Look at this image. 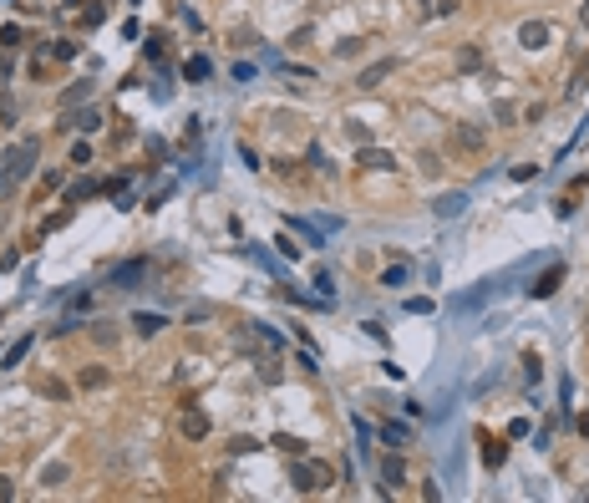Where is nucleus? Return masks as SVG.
Returning a JSON list of instances; mask_svg holds the SVG:
<instances>
[{"label": "nucleus", "mask_w": 589, "mask_h": 503, "mask_svg": "<svg viewBox=\"0 0 589 503\" xmlns=\"http://www.w3.org/2000/svg\"><path fill=\"white\" fill-rule=\"evenodd\" d=\"M488 290H493V285H478V290H467L463 300H457V311H478V305L488 300Z\"/></svg>", "instance_id": "412c9836"}, {"label": "nucleus", "mask_w": 589, "mask_h": 503, "mask_svg": "<svg viewBox=\"0 0 589 503\" xmlns=\"http://www.w3.org/2000/svg\"><path fill=\"white\" fill-rule=\"evenodd\" d=\"M188 320H193V326H199V320H208V305H203V300H193V305H188Z\"/></svg>", "instance_id": "4c0bfd02"}, {"label": "nucleus", "mask_w": 589, "mask_h": 503, "mask_svg": "<svg viewBox=\"0 0 589 503\" xmlns=\"http://www.w3.org/2000/svg\"><path fill=\"white\" fill-rule=\"evenodd\" d=\"M548 36H554V25H548V21H523L518 25V46L523 51H544Z\"/></svg>", "instance_id": "20e7f679"}, {"label": "nucleus", "mask_w": 589, "mask_h": 503, "mask_svg": "<svg viewBox=\"0 0 589 503\" xmlns=\"http://www.w3.org/2000/svg\"><path fill=\"white\" fill-rule=\"evenodd\" d=\"M82 386H107V366H87L82 371Z\"/></svg>", "instance_id": "bb28decb"}, {"label": "nucleus", "mask_w": 589, "mask_h": 503, "mask_svg": "<svg viewBox=\"0 0 589 503\" xmlns=\"http://www.w3.org/2000/svg\"><path fill=\"white\" fill-rule=\"evenodd\" d=\"M142 275H148V260H127V265H117V269H112V285L137 290V285H142Z\"/></svg>", "instance_id": "0eeeda50"}, {"label": "nucleus", "mask_w": 589, "mask_h": 503, "mask_svg": "<svg viewBox=\"0 0 589 503\" xmlns=\"http://www.w3.org/2000/svg\"><path fill=\"white\" fill-rule=\"evenodd\" d=\"M478 67H482V51H478V46H463V51H457V71H463V76L478 71Z\"/></svg>", "instance_id": "2eb2a0df"}, {"label": "nucleus", "mask_w": 589, "mask_h": 503, "mask_svg": "<svg viewBox=\"0 0 589 503\" xmlns=\"http://www.w3.org/2000/svg\"><path fill=\"white\" fill-rule=\"evenodd\" d=\"M381 478H386V488H397V483H407V462H401L397 453H391V458H381Z\"/></svg>", "instance_id": "f8f14e48"}, {"label": "nucleus", "mask_w": 589, "mask_h": 503, "mask_svg": "<svg viewBox=\"0 0 589 503\" xmlns=\"http://www.w3.org/2000/svg\"><path fill=\"white\" fill-rule=\"evenodd\" d=\"M381 437H386L391 447H407V437H412V432L401 427V422H381Z\"/></svg>", "instance_id": "6ab92c4d"}, {"label": "nucleus", "mask_w": 589, "mask_h": 503, "mask_svg": "<svg viewBox=\"0 0 589 503\" xmlns=\"http://www.w3.org/2000/svg\"><path fill=\"white\" fill-rule=\"evenodd\" d=\"M133 326H137V335H158V331H163V315L142 311V315H133Z\"/></svg>", "instance_id": "dca6fc26"}, {"label": "nucleus", "mask_w": 589, "mask_h": 503, "mask_svg": "<svg viewBox=\"0 0 589 503\" xmlns=\"http://www.w3.org/2000/svg\"><path fill=\"white\" fill-rule=\"evenodd\" d=\"M356 158H361V168H381V173H391V168H397V158H391L386 148H361Z\"/></svg>", "instance_id": "9d476101"}, {"label": "nucleus", "mask_w": 589, "mask_h": 503, "mask_svg": "<svg viewBox=\"0 0 589 503\" xmlns=\"http://www.w3.org/2000/svg\"><path fill=\"white\" fill-rule=\"evenodd\" d=\"M269 443H274V447H280V453H295V458H300V453H305V443H300V437H290V432H274V437H269Z\"/></svg>", "instance_id": "aec40b11"}, {"label": "nucleus", "mask_w": 589, "mask_h": 503, "mask_svg": "<svg viewBox=\"0 0 589 503\" xmlns=\"http://www.w3.org/2000/svg\"><path fill=\"white\" fill-rule=\"evenodd\" d=\"M25 41V31H21V25H5V31H0V46H5V51H16Z\"/></svg>", "instance_id": "a878e982"}, {"label": "nucleus", "mask_w": 589, "mask_h": 503, "mask_svg": "<svg viewBox=\"0 0 589 503\" xmlns=\"http://www.w3.org/2000/svg\"><path fill=\"white\" fill-rule=\"evenodd\" d=\"M579 25H584V31H589V0H584V5H579Z\"/></svg>", "instance_id": "58836bf2"}, {"label": "nucleus", "mask_w": 589, "mask_h": 503, "mask_svg": "<svg viewBox=\"0 0 589 503\" xmlns=\"http://www.w3.org/2000/svg\"><path fill=\"white\" fill-rule=\"evenodd\" d=\"M366 51V36H346V41L335 46V56H361Z\"/></svg>", "instance_id": "5701e85b"}, {"label": "nucleus", "mask_w": 589, "mask_h": 503, "mask_svg": "<svg viewBox=\"0 0 589 503\" xmlns=\"http://www.w3.org/2000/svg\"><path fill=\"white\" fill-rule=\"evenodd\" d=\"M397 67H401V61H397V56H381V61H371V67H361V76H356V87H361V92H371V87H376V82H386V76H391V71H397Z\"/></svg>", "instance_id": "39448f33"}, {"label": "nucleus", "mask_w": 589, "mask_h": 503, "mask_svg": "<svg viewBox=\"0 0 589 503\" xmlns=\"http://www.w3.org/2000/svg\"><path fill=\"white\" fill-rule=\"evenodd\" d=\"M478 443H482V462H488V468H503V458H508V443H498L493 432H482Z\"/></svg>", "instance_id": "6e6552de"}, {"label": "nucleus", "mask_w": 589, "mask_h": 503, "mask_svg": "<svg viewBox=\"0 0 589 503\" xmlns=\"http://www.w3.org/2000/svg\"><path fill=\"white\" fill-rule=\"evenodd\" d=\"M91 335H97V346H112L117 341V326H91Z\"/></svg>", "instance_id": "c756f323"}, {"label": "nucleus", "mask_w": 589, "mask_h": 503, "mask_svg": "<svg viewBox=\"0 0 589 503\" xmlns=\"http://www.w3.org/2000/svg\"><path fill=\"white\" fill-rule=\"evenodd\" d=\"M46 396H56V402H67L71 392H67V381H46Z\"/></svg>", "instance_id": "f704fd0d"}, {"label": "nucleus", "mask_w": 589, "mask_h": 503, "mask_svg": "<svg viewBox=\"0 0 589 503\" xmlns=\"http://www.w3.org/2000/svg\"><path fill=\"white\" fill-rule=\"evenodd\" d=\"M234 82H254V67H249V61H234Z\"/></svg>", "instance_id": "72a5a7b5"}, {"label": "nucleus", "mask_w": 589, "mask_h": 503, "mask_svg": "<svg viewBox=\"0 0 589 503\" xmlns=\"http://www.w3.org/2000/svg\"><path fill=\"white\" fill-rule=\"evenodd\" d=\"M97 193H102V183H97V178H82V183L71 188V199L82 203V199H97Z\"/></svg>", "instance_id": "b1692460"}, {"label": "nucleus", "mask_w": 589, "mask_h": 503, "mask_svg": "<svg viewBox=\"0 0 589 503\" xmlns=\"http://www.w3.org/2000/svg\"><path fill=\"white\" fill-rule=\"evenodd\" d=\"M36 158H41V137H25L21 148H5V153H0V199H10V188H16L21 178L36 168Z\"/></svg>", "instance_id": "f257e3e1"}, {"label": "nucleus", "mask_w": 589, "mask_h": 503, "mask_svg": "<svg viewBox=\"0 0 589 503\" xmlns=\"http://www.w3.org/2000/svg\"><path fill=\"white\" fill-rule=\"evenodd\" d=\"M559 285H564V265H548L544 275H539V280L529 285V295H533V300H548V295H554Z\"/></svg>", "instance_id": "423d86ee"}, {"label": "nucleus", "mask_w": 589, "mask_h": 503, "mask_svg": "<svg viewBox=\"0 0 589 503\" xmlns=\"http://www.w3.org/2000/svg\"><path fill=\"white\" fill-rule=\"evenodd\" d=\"M82 97H91V76H82V82H71V87H67V92H61L56 102H61V107H76Z\"/></svg>", "instance_id": "4468645a"}, {"label": "nucleus", "mask_w": 589, "mask_h": 503, "mask_svg": "<svg viewBox=\"0 0 589 503\" xmlns=\"http://www.w3.org/2000/svg\"><path fill=\"white\" fill-rule=\"evenodd\" d=\"M290 229H300V234H305L310 244H325V239H320V229H315V224H305V219H290Z\"/></svg>", "instance_id": "c85d7f7f"}, {"label": "nucleus", "mask_w": 589, "mask_h": 503, "mask_svg": "<svg viewBox=\"0 0 589 503\" xmlns=\"http://www.w3.org/2000/svg\"><path fill=\"white\" fill-rule=\"evenodd\" d=\"M208 71H214L208 56H188V61H183V76H188V82H208Z\"/></svg>", "instance_id": "ddd939ff"}, {"label": "nucleus", "mask_w": 589, "mask_h": 503, "mask_svg": "<svg viewBox=\"0 0 589 503\" xmlns=\"http://www.w3.org/2000/svg\"><path fill=\"white\" fill-rule=\"evenodd\" d=\"M407 280H412V275H407V265H391V269H381V285H386V290H401Z\"/></svg>", "instance_id": "f3484780"}, {"label": "nucleus", "mask_w": 589, "mask_h": 503, "mask_svg": "<svg viewBox=\"0 0 589 503\" xmlns=\"http://www.w3.org/2000/svg\"><path fill=\"white\" fill-rule=\"evenodd\" d=\"M463 203H467L463 193H447V199H437V214H442V219H447V214H463Z\"/></svg>", "instance_id": "393cba45"}, {"label": "nucleus", "mask_w": 589, "mask_h": 503, "mask_svg": "<svg viewBox=\"0 0 589 503\" xmlns=\"http://www.w3.org/2000/svg\"><path fill=\"white\" fill-rule=\"evenodd\" d=\"M71 163H76V168H87V163H91V148H87V143H76V148H71Z\"/></svg>", "instance_id": "473e14b6"}, {"label": "nucleus", "mask_w": 589, "mask_h": 503, "mask_svg": "<svg viewBox=\"0 0 589 503\" xmlns=\"http://www.w3.org/2000/svg\"><path fill=\"white\" fill-rule=\"evenodd\" d=\"M41 483H46V488H61V483H67V462H46V468H41Z\"/></svg>", "instance_id": "a211bd4d"}, {"label": "nucleus", "mask_w": 589, "mask_h": 503, "mask_svg": "<svg viewBox=\"0 0 589 503\" xmlns=\"http://www.w3.org/2000/svg\"><path fill=\"white\" fill-rule=\"evenodd\" d=\"M416 158H422V173H432V178H437V173H442V163H437V153H416Z\"/></svg>", "instance_id": "7c9ffc66"}, {"label": "nucleus", "mask_w": 589, "mask_h": 503, "mask_svg": "<svg viewBox=\"0 0 589 503\" xmlns=\"http://www.w3.org/2000/svg\"><path fill=\"white\" fill-rule=\"evenodd\" d=\"M508 437H529V417H513V422H508Z\"/></svg>", "instance_id": "e433bc0d"}, {"label": "nucleus", "mask_w": 589, "mask_h": 503, "mask_svg": "<svg viewBox=\"0 0 589 503\" xmlns=\"http://www.w3.org/2000/svg\"><path fill=\"white\" fill-rule=\"evenodd\" d=\"M290 483L300 488V493H315V488H325V483H331V473H325V468H315V462H295V468H290Z\"/></svg>", "instance_id": "7ed1b4c3"}, {"label": "nucleus", "mask_w": 589, "mask_h": 503, "mask_svg": "<svg viewBox=\"0 0 589 503\" xmlns=\"http://www.w3.org/2000/svg\"><path fill=\"white\" fill-rule=\"evenodd\" d=\"M493 118H498L503 127H508V122H518V118H513V102H498V107H493Z\"/></svg>", "instance_id": "2f4dec72"}, {"label": "nucleus", "mask_w": 589, "mask_h": 503, "mask_svg": "<svg viewBox=\"0 0 589 503\" xmlns=\"http://www.w3.org/2000/svg\"><path fill=\"white\" fill-rule=\"evenodd\" d=\"M178 432H183V437H193V443H199V437H208V417H203V412H183Z\"/></svg>", "instance_id": "9b49d317"}, {"label": "nucleus", "mask_w": 589, "mask_h": 503, "mask_svg": "<svg viewBox=\"0 0 589 503\" xmlns=\"http://www.w3.org/2000/svg\"><path fill=\"white\" fill-rule=\"evenodd\" d=\"M16 265H21V249H5V254H0V269H5V275H10Z\"/></svg>", "instance_id": "c9c22d12"}, {"label": "nucleus", "mask_w": 589, "mask_h": 503, "mask_svg": "<svg viewBox=\"0 0 589 503\" xmlns=\"http://www.w3.org/2000/svg\"><path fill=\"white\" fill-rule=\"evenodd\" d=\"M61 127H82V133H97V127H102V112H97V107H82V112H71V118H61Z\"/></svg>", "instance_id": "1a4fd4ad"}, {"label": "nucleus", "mask_w": 589, "mask_h": 503, "mask_svg": "<svg viewBox=\"0 0 589 503\" xmlns=\"http://www.w3.org/2000/svg\"><path fill=\"white\" fill-rule=\"evenodd\" d=\"M16 97H10V92H0V122H16Z\"/></svg>", "instance_id": "cd10ccee"}, {"label": "nucleus", "mask_w": 589, "mask_h": 503, "mask_svg": "<svg viewBox=\"0 0 589 503\" xmlns=\"http://www.w3.org/2000/svg\"><path fill=\"white\" fill-rule=\"evenodd\" d=\"M31 346H36V335H21V341H16V346L5 351V366H16V361H21L25 351H31Z\"/></svg>", "instance_id": "4be33fe9"}, {"label": "nucleus", "mask_w": 589, "mask_h": 503, "mask_svg": "<svg viewBox=\"0 0 589 503\" xmlns=\"http://www.w3.org/2000/svg\"><path fill=\"white\" fill-rule=\"evenodd\" d=\"M452 148H457V153H473V158H478V153H488V127L457 122V127H452Z\"/></svg>", "instance_id": "f03ea898"}]
</instances>
